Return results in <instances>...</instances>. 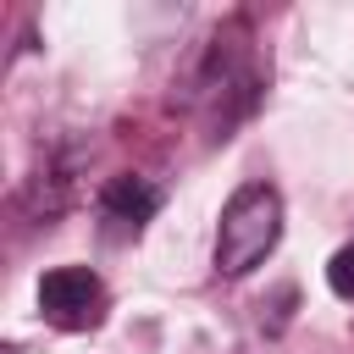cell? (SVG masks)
<instances>
[{"label": "cell", "mask_w": 354, "mask_h": 354, "mask_svg": "<svg viewBox=\"0 0 354 354\" xmlns=\"http://www.w3.org/2000/svg\"><path fill=\"white\" fill-rule=\"evenodd\" d=\"M282 238V194L271 183H243L221 205L216 221V271L221 277H249Z\"/></svg>", "instance_id": "cell-1"}, {"label": "cell", "mask_w": 354, "mask_h": 354, "mask_svg": "<svg viewBox=\"0 0 354 354\" xmlns=\"http://www.w3.org/2000/svg\"><path fill=\"white\" fill-rule=\"evenodd\" d=\"M105 310H111V293L88 266H55L39 277V315L55 332H94Z\"/></svg>", "instance_id": "cell-2"}, {"label": "cell", "mask_w": 354, "mask_h": 354, "mask_svg": "<svg viewBox=\"0 0 354 354\" xmlns=\"http://www.w3.org/2000/svg\"><path fill=\"white\" fill-rule=\"evenodd\" d=\"M72 188H77V160H72L66 149H44L39 166H33V177H28V188H22V205H28L33 216L55 221V216L72 205Z\"/></svg>", "instance_id": "cell-3"}, {"label": "cell", "mask_w": 354, "mask_h": 354, "mask_svg": "<svg viewBox=\"0 0 354 354\" xmlns=\"http://www.w3.org/2000/svg\"><path fill=\"white\" fill-rule=\"evenodd\" d=\"M160 210V188L138 171H116L105 188H100V216L116 221L122 232H144V221Z\"/></svg>", "instance_id": "cell-4"}, {"label": "cell", "mask_w": 354, "mask_h": 354, "mask_svg": "<svg viewBox=\"0 0 354 354\" xmlns=\"http://www.w3.org/2000/svg\"><path fill=\"white\" fill-rule=\"evenodd\" d=\"M326 288H332L337 299L354 304V243H343V249L326 260Z\"/></svg>", "instance_id": "cell-5"}]
</instances>
